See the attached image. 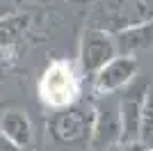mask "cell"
<instances>
[{
  "label": "cell",
  "mask_w": 153,
  "mask_h": 151,
  "mask_svg": "<svg viewBox=\"0 0 153 151\" xmlns=\"http://www.w3.org/2000/svg\"><path fill=\"white\" fill-rule=\"evenodd\" d=\"M39 89H41V96H44L46 103H51V105H66V103H71L76 99L78 82H76V76H73L69 64L55 62L46 69Z\"/></svg>",
  "instance_id": "cell-1"
}]
</instances>
